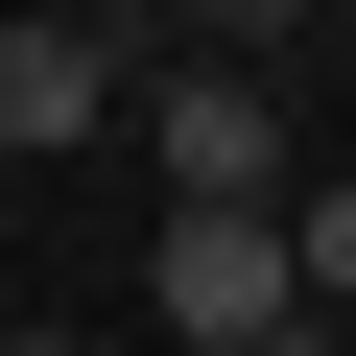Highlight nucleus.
Wrapping results in <instances>:
<instances>
[{"mask_svg":"<svg viewBox=\"0 0 356 356\" xmlns=\"http://www.w3.org/2000/svg\"><path fill=\"white\" fill-rule=\"evenodd\" d=\"M119 119H143V166H166V214H285V119H261V72H214V48H119Z\"/></svg>","mask_w":356,"mask_h":356,"instance_id":"obj_1","label":"nucleus"},{"mask_svg":"<svg viewBox=\"0 0 356 356\" xmlns=\"http://www.w3.org/2000/svg\"><path fill=\"white\" fill-rule=\"evenodd\" d=\"M143 309H166V356L309 332V285H285V214H166V238H143Z\"/></svg>","mask_w":356,"mask_h":356,"instance_id":"obj_2","label":"nucleus"},{"mask_svg":"<svg viewBox=\"0 0 356 356\" xmlns=\"http://www.w3.org/2000/svg\"><path fill=\"white\" fill-rule=\"evenodd\" d=\"M0 143H24V166H72V143H119V48L24 0V24H0Z\"/></svg>","mask_w":356,"mask_h":356,"instance_id":"obj_3","label":"nucleus"},{"mask_svg":"<svg viewBox=\"0 0 356 356\" xmlns=\"http://www.w3.org/2000/svg\"><path fill=\"white\" fill-rule=\"evenodd\" d=\"M166 48H214V72H261V48H309V0H166Z\"/></svg>","mask_w":356,"mask_h":356,"instance_id":"obj_4","label":"nucleus"},{"mask_svg":"<svg viewBox=\"0 0 356 356\" xmlns=\"http://www.w3.org/2000/svg\"><path fill=\"white\" fill-rule=\"evenodd\" d=\"M285 285H309V309H356V191H285Z\"/></svg>","mask_w":356,"mask_h":356,"instance_id":"obj_5","label":"nucleus"},{"mask_svg":"<svg viewBox=\"0 0 356 356\" xmlns=\"http://www.w3.org/2000/svg\"><path fill=\"white\" fill-rule=\"evenodd\" d=\"M48 24H95V48H143V24H166V0H48Z\"/></svg>","mask_w":356,"mask_h":356,"instance_id":"obj_6","label":"nucleus"},{"mask_svg":"<svg viewBox=\"0 0 356 356\" xmlns=\"http://www.w3.org/2000/svg\"><path fill=\"white\" fill-rule=\"evenodd\" d=\"M238 356H309V332H238Z\"/></svg>","mask_w":356,"mask_h":356,"instance_id":"obj_7","label":"nucleus"}]
</instances>
